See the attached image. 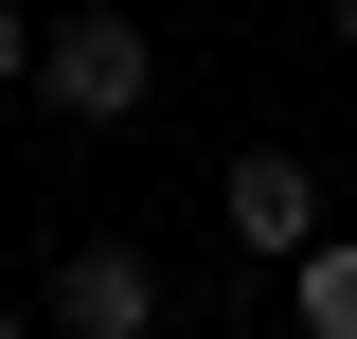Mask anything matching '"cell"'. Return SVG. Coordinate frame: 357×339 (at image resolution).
<instances>
[{
	"mask_svg": "<svg viewBox=\"0 0 357 339\" xmlns=\"http://www.w3.org/2000/svg\"><path fill=\"white\" fill-rule=\"evenodd\" d=\"M215 232H232L250 268H304V250H321V161H286V143H250V161L215 179Z\"/></svg>",
	"mask_w": 357,
	"mask_h": 339,
	"instance_id": "7a4b0ae2",
	"label": "cell"
},
{
	"mask_svg": "<svg viewBox=\"0 0 357 339\" xmlns=\"http://www.w3.org/2000/svg\"><path fill=\"white\" fill-rule=\"evenodd\" d=\"M0 339H54V322H18V303H0Z\"/></svg>",
	"mask_w": 357,
	"mask_h": 339,
	"instance_id": "8992f818",
	"label": "cell"
},
{
	"mask_svg": "<svg viewBox=\"0 0 357 339\" xmlns=\"http://www.w3.org/2000/svg\"><path fill=\"white\" fill-rule=\"evenodd\" d=\"M286 322H304V339H357V232H321V250L286 268Z\"/></svg>",
	"mask_w": 357,
	"mask_h": 339,
	"instance_id": "277c9868",
	"label": "cell"
},
{
	"mask_svg": "<svg viewBox=\"0 0 357 339\" xmlns=\"http://www.w3.org/2000/svg\"><path fill=\"white\" fill-rule=\"evenodd\" d=\"M54 339H161V268L126 250V232H89L72 268H54V303H36Z\"/></svg>",
	"mask_w": 357,
	"mask_h": 339,
	"instance_id": "3957f363",
	"label": "cell"
},
{
	"mask_svg": "<svg viewBox=\"0 0 357 339\" xmlns=\"http://www.w3.org/2000/svg\"><path fill=\"white\" fill-rule=\"evenodd\" d=\"M340 54H357V0H340Z\"/></svg>",
	"mask_w": 357,
	"mask_h": 339,
	"instance_id": "52a82bcc",
	"label": "cell"
},
{
	"mask_svg": "<svg viewBox=\"0 0 357 339\" xmlns=\"http://www.w3.org/2000/svg\"><path fill=\"white\" fill-rule=\"evenodd\" d=\"M36 54H54V36L18 18V0H0V89H36Z\"/></svg>",
	"mask_w": 357,
	"mask_h": 339,
	"instance_id": "5b68a950",
	"label": "cell"
},
{
	"mask_svg": "<svg viewBox=\"0 0 357 339\" xmlns=\"http://www.w3.org/2000/svg\"><path fill=\"white\" fill-rule=\"evenodd\" d=\"M143 89H161V36H143V18H54L36 107H72V126H143Z\"/></svg>",
	"mask_w": 357,
	"mask_h": 339,
	"instance_id": "6da1fadb",
	"label": "cell"
}]
</instances>
